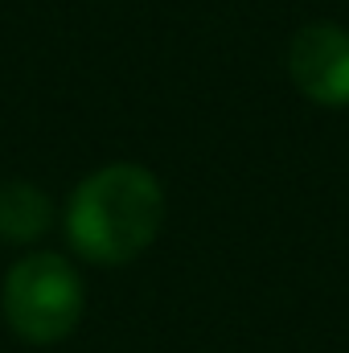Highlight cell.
<instances>
[{"mask_svg": "<svg viewBox=\"0 0 349 353\" xmlns=\"http://www.w3.org/2000/svg\"><path fill=\"white\" fill-rule=\"evenodd\" d=\"M288 74L317 107H349V29L337 21L296 29L288 46Z\"/></svg>", "mask_w": 349, "mask_h": 353, "instance_id": "3", "label": "cell"}, {"mask_svg": "<svg viewBox=\"0 0 349 353\" xmlns=\"http://www.w3.org/2000/svg\"><path fill=\"white\" fill-rule=\"evenodd\" d=\"M165 222V189L144 165H103L66 205L70 247L103 267L132 263Z\"/></svg>", "mask_w": 349, "mask_h": 353, "instance_id": "1", "label": "cell"}, {"mask_svg": "<svg viewBox=\"0 0 349 353\" xmlns=\"http://www.w3.org/2000/svg\"><path fill=\"white\" fill-rule=\"evenodd\" d=\"M50 197L29 181L0 185V239L4 243H33L50 230Z\"/></svg>", "mask_w": 349, "mask_h": 353, "instance_id": "4", "label": "cell"}, {"mask_svg": "<svg viewBox=\"0 0 349 353\" xmlns=\"http://www.w3.org/2000/svg\"><path fill=\"white\" fill-rule=\"evenodd\" d=\"M0 304H4L8 329L21 341L54 345V341L70 337L83 316V279L62 255L37 251V255H25L21 263H12L4 292H0Z\"/></svg>", "mask_w": 349, "mask_h": 353, "instance_id": "2", "label": "cell"}]
</instances>
